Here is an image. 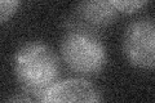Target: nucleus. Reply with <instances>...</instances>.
I'll return each mask as SVG.
<instances>
[{
  "label": "nucleus",
  "mask_w": 155,
  "mask_h": 103,
  "mask_svg": "<svg viewBox=\"0 0 155 103\" xmlns=\"http://www.w3.org/2000/svg\"><path fill=\"white\" fill-rule=\"evenodd\" d=\"M14 73L25 94L40 102L60 75V62L52 49L34 41L23 45L14 57Z\"/></svg>",
  "instance_id": "1"
},
{
  "label": "nucleus",
  "mask_w": 155,
  "mask_h": 103,
  "mask_svg": "<svg viewBox=\"0 0 155 103\" xmlns=\"http://www.w3.org/2000/svg\"><path fill=\"white\" fill-rule=\"evenodd\" d=\"M114 8L120 13L133 14L142 9L149 0H110Z\"/></svg>",
  "instance_id": "6"
},
{
  "label": "nucleus",
  "mask_w": 155,
  "mask_h": 103,
  "mask_svg": "<svg viewBox=\"0 0 155 103\" xmlns=\"http://www.w3.org/2000/svg\"><path fill=\"white\" fill-rule=\"evenodd\" d=\"M123 50L128 62L143 70H155V21L138 19L125 30Z\"/></svg>",
  "instance_id": "3"
},
{
  "label": "nucleus",
  "mask_w": 155,
  "mask_h": 103,
  "mask_svg": "<svg viewBox=\"0 0 155 103\" xmlns=\"http://www.w3.org/2000/svg\"><path fill=\"white\" fill-rule=\"evenodd\" d=\"M116 9L110 0H80L76 7L72 27H81L89 31L110 26L116 18Z\"/></svg>",
  "instance_id": "5"
},
{
  "label": "nucleus",
  "mask_w": 155,
  "mask_h": 103,
  "mask_svg": "<svg viewBox=\"0 0 155 103\" xmlns=\"http://www.w3.org/2000/svg\"><path fill=\"white\" fill-rule=\"evenodd\" d=\"M100 101L101 97L97 88L84 79H67L57 81L43 94L40 99L43 103H97Z\"/></svg>",
  "instance_id": "4"
},
{
  "label": "nucleus",
  "mask_w": 155,
  "mask_h": 103,
  "mask_svg": "<svg viewBox=\"0 0 155 103\" xmlns=\"http://www.w3.org/2000/svg\"><path fill=\"white\" fill-rule=\"evenodd\" d=\"M19 5V0H0V22L5 23Z\"/></svg>",
  "instance_id": "7"
},
{
  "label": "nucleus",
  "mask_w": 155,
  "mask_h": 103,
  "mask_svg": "<svg viewBox=\"0 0 155 103\" xmlns=\"http://www.w3.org/2000/svg\"><path fill=\"white\" fill-rule=\"evenodd\" d=\"M11 102H30L32 101V98H26V97H13L9 99Z\"/></svg>",
  "instance_id": "8"
},
{
  "label": "nucleus",
  "mask_w": 155,
  "mask_h": 103,
  "mask_svg": "<svg viewBox=\"0 0 155 103\" xmlns=\"http://www.w3.org/2000/svg\"><path fill=\"white\" fill-rule=\"evenodd\" d=\"M61 56L72 72L93 76L102 71L107 61L106 48L93 31L72 27L61 43Z\"/></svg>",
  "instance_id": "2"
}]
</instances>
